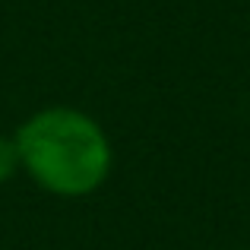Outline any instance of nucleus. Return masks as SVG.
<instances>
[{"instance_id":"f257e3e1","label":"nucleus","mask_w":250,"mask_h":250,"mask_svg":"<svg viewBox=\"0 0 250 250\" xmlns=\"http://www.w3.org/2000/svg\"><path fill=\"white\" fill-rule=\"evenodd\" d=\"M13 140L22 174L61 200H83L95 193L114 168V146L108 133L83 108H38L16 127Z\"/></svg>"},{"instance_id":"f03ea898","label":"nucleus","mask_w":250,"mask_h":250,"mask_svg":"<svg viewBox=\"0 0 250 250\" xmlns=\"http://www.w3.org/2000/svg\"><path fill=\"white\" fill-rule=\"evenodd\" d=\"M19 171H22V168H19V149H16V140L0 133V184L13 181Z\"/></svg>"}]
</instances>
